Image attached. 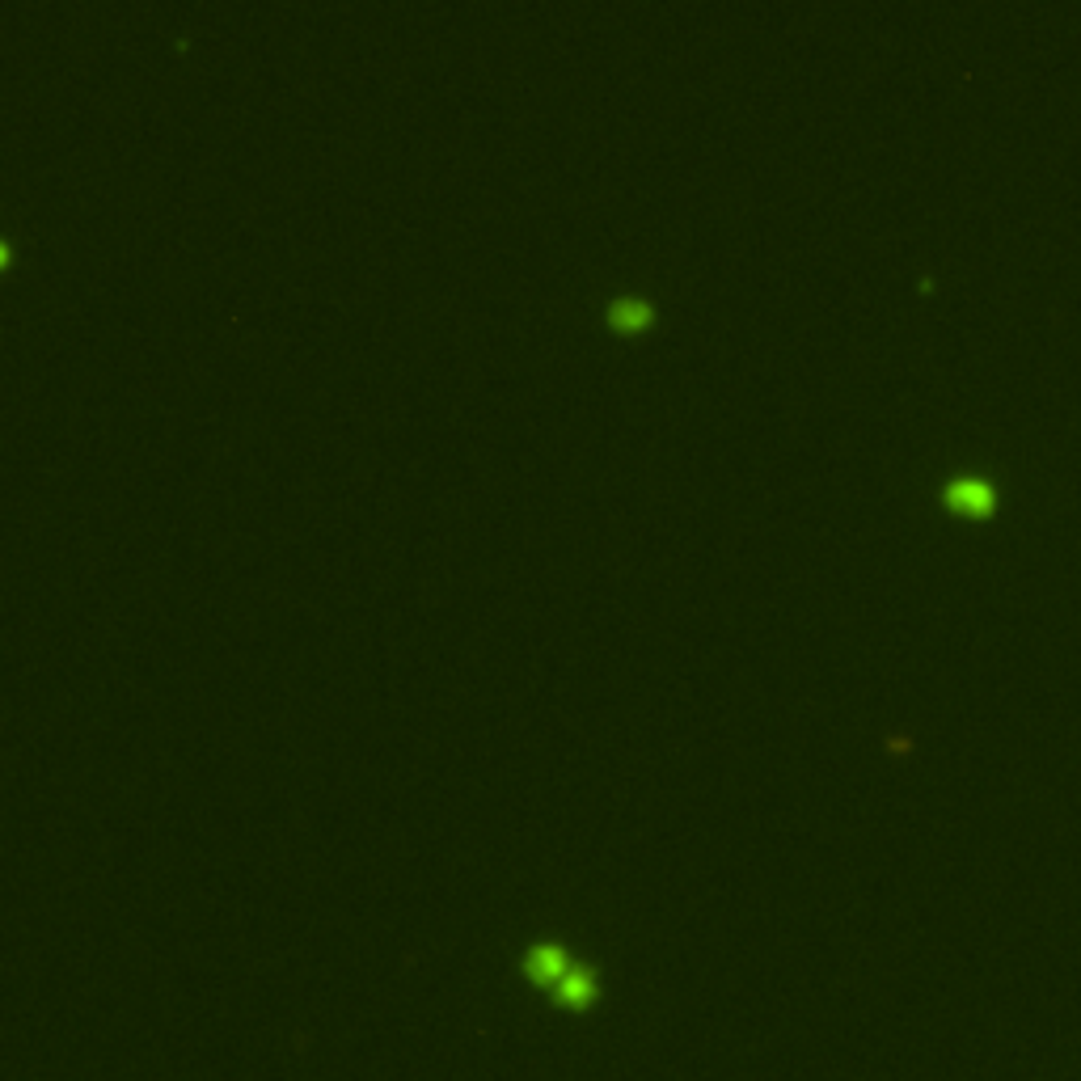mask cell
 <instances>
[{"label": "cell", "mask_w": 1081, "mask_h": 1081, "mask_svg": "<svg viewBox=\"0 0 1081 1081\" xmlns=\"http://www.w3.org/2000/svg\"><path fill=\"white\" fill-rule=\"evenodd\" d=\"M575 967H579V963L566 959V951H562V946H554V942L533 946V951H528V959H524V972L533 976V980H541V984H549V989H558V984L571 976Z\"/></svg>", "instance_id": "6da1fadb"}, {"label": "cell", "mask_w": 1081, "mask_h": 1081, "mask_svg": "<svg viewBox=\"0 0 1081 1081\" xmlns=\"http://www.w3.org/2000/svg\"><path fill=\"white\" fill-rule=\"evenodd\" d=\"M946 499H951L959 511H989L993 507L989 486H984L976 473H963V478H955L951 486H946Z\"/></svg>", "instance_id": "7a4b0ae2"}, {"label": "cell", "mask_w": 1081, "mask_h": 1081, "mask_svg": "<svg viewBox=\"0 0 1081 1081\" xmlns=\"http://www.w3.org/2000/svg\"><path fill=\"white\" fill-rule=\"evenodd\" d=\"M651 317H655V309L647 305V300H638V296H621V300L609 305V321L621 326V330H642Z\"/></svg>", "instance_id": "3957f363"}]
</instances>
